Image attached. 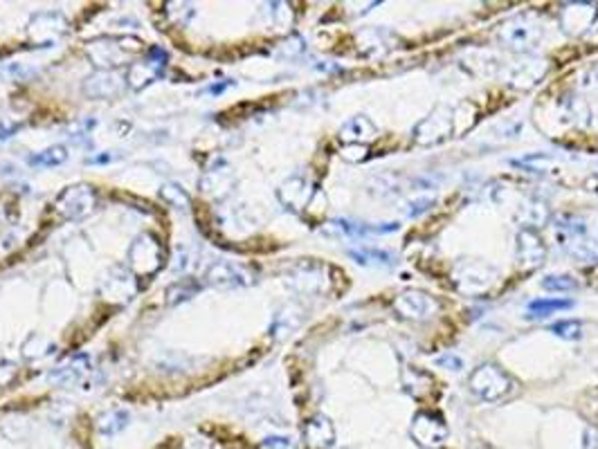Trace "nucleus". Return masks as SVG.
Listing matches in <instances>:
<instances>
[{"label":"nucleus","mask_w":598,"mask_h":449,"mask_svg":"<svg viewBox=\"0 0 598 449\" xmlns=\"http://www.w3.org/2000/svg\"><path fill=\"white\" fill-rule=\"evenodd\" d=\"M540 286L549 292H574L578 288V281L569 274H549L542 278Z\"/></svg>","instance_id":"obj_21"},{"label":"nucleus","mask_w":598,"mask_h":449,"mask_svg":"<svg viewBox=\"0 0 598 449\" xmlns=\"http://www.w3.org/2000/svg\"><path fill=\"white\" fill-rule=\"evenodd\" d=\"M454 126V113H443V108H439L437 113L430 117H425L417 128H414V139L419 144H434L443 142L452 135Z\"/></svg>","instance_id":"obj_5"},{"label":"nucleus","mask_w":598,"mask_h":449,"mask_svg":"<svg viewBox=\"0 0 598 449\" xmlns=\"http://www.w3.org/2000/svg\"><path fill=\"white\" fill-rule=\"evenodd\" d=\"M349 256L354 258L356 263H360V266H372V263H376V266H385V268H392L394 266V256L389 252H382V250H362V252H354L351 250Z\"/></svg>","instance_id":"obj_20"},{"label":"nucleus","mask_w":598,"mask_h":449,"mask_svg":"<svg viewBox=\"0 0 598 449\" xmlns=\"http://www.w3.org/2000/svg\"><path fill=\"white\" fill-rule=\"evenodd\" d=\"M95 207V191L88 184H76V187H68L66 191H61L56 198L54 209L68 221H79L84 216H88Z\"/></svg>","instance_id":"obj_4"},{"label":"nucleus","mask_w":598,"mask_h":449,"mask_svg":"<svg viewBox=\"0 0 598 449\" xmlns=\"http://www.w3.org/2000/svg\"><path fill=\"white\" fill-rule=\"evenodd\" d=\"M68 160V151L66 146H50V148H45L41 153H34L32 158H29V164L32 166H59V164H64Z\"/></svg>","instance_id":"obj_17"},{"label":"nucleus","mask_w":598,"mask_h":449,"mask_svg":"<svg viewBox=\"0 0 598 449\" xmlns=\"http://www.w3.org/2000/svg\"><path fill=\"white\" fill-rule=\"evenodd\" d=\"M207 283L216 288H239L250 283V274L232 263H216L207 272Z\"/></svg>","instance_id":"obj_11"},{"label":"nucleus","mask_w":598,"mask_h":449,"mask_svg":"<svg viewBox=\"0 0 598 449\" xmlns=\"http://www.w3.org/2000/svg\"><path fill=\"white\" fill-rule=\"evenodd\" d=\"M554 160H551L549 156H527L522 160H513L515 166H527L529 171H542V168H547V164H551Z\"/></svg>","instance_id":"obj_24"},{"label":"nucleus","mask_w":598,"mask_h":449,"mask_svg":"<svg viewBox=\"0 0 598 449\" xmlns=\"http://www.w3.org/2000/svg\"><path fill=\"white\" fill-rule=\"evenodd\" d=\"M162 198L174 207H182V209L189 207V196L182 191L178 184H166V187H162Z\"/></svg>","instance_id":"obj_23"},{"label":"nucleus","mask_w":598,"mask_h":449,"mask_svg":"<svg viewBox=\"0 0 598 449\" xmlns=\"http://www.w3.org/2000/svg\"><path fill=\"white\" fill-rule=\"evenodd\" d=\"M340 137L344 139L347 144H358V146H364L367 142H372V139L378 137V128L374 126V121L369 117H354V119H349L342 131H340Z\"/></svg>","instance_id":"obj_12"},{"label":"nucleus","mask_w":598,"mask_h":449,"mask_svg":"<svg viewBox=\"0 0 598 449\" xmlns=\"http://www.w3.org/2000/svg\"><path fill=\"white\" fill-rule=\"evenodd\" d=\"M121 88H124V79L117 76L115 72H111V70L95 74L93 79H88L86 86H84V90L88 92V95L90 97H97V99L113 97V95H117Z\"/></svg>","instance_id":"obj_14"},{"label":"nucleus","mask_w":598,"mask_h":449,"mask_svg":"<svg viewBox=\"0 0 598 449\" xmlns=\"http://www.w3.org/2000/svg\"><path fill=\"white\" fill-rule=\"evenodd\" d=\"M549 333H554L560 339H567V342H578L582 337V323L578 319H560L556 323H551Z\"/></svg>","instance_id":"obj_19"},{"label":"nucleus","mask_w":598,"mask_h":449,"mask_svg":"<svg viewBox=\"0 0 598 449\" xmlns=\"http://www.w3.org/2000/svg\"><path fill=\"white\" fill-rule=\"evenodd\" d=\"M394 308L405 319H427L437 313V301L421 290H405L396 297Z\"/></svg>","instance_id":"obj_6"},{"label":"nucleus","mask_w":598,"mask_h":449,"mask_svg":"<svg viewBox=\"0 0 598 449\" xmlns=\"http://www.w3.org/2000/svg\"><path fill=\"white\" fill-rule=\"evenodd\" d=\"M513 389V380L506 370L493 362H486L470 375V391L484 402H499Z\"/></svg>","instance_id":"obj_1"},{"label":"nucleus","mask_w":598,"mask_h":449,"mask_svg":"<svg viewBox=\"0 0 598 449\" xmlns=\"http://www.w3.org/2000/svg\"><path fill=\"white\" fill-rule=\"evenodd\" d=\"M544 245L538 236V231H535L533 227H527L519 231V236H517V258L522 266H529V268H535V266H540V263L544 261Z\"/></svg>","instance_id":"obj_10"},{"label":"nucleus","mask_w":598,"mask_h":449,"mask_svg":"<svg viewBox=\"0 0 598 449\" xmlns=\"http://www.w3.org/2000/svg\"><path fill=\"white\" fill-rule=\"evenodd\" d=\"M302 438L306 449H333L335 427L327 415H313L302 427Z\"/></svg>","instance_id":"obj_9"},{"label":"nucleus","mask_w":598,"mask_h":449,"mask_svg":"<svg viewBox=\"0 0 598 449\" xmlns=\"http://www.w3.org/2000/svg\"><path fill=\"white\" fill-rule=\"evenodd\" d=\"M19 128H21L19 121H14L9 117H0V142H5V139H9L11 135H16Z\"/></svg>","instance_id":"obj_25"},{"label":"nucleus","mask_w":598,"mask_h":449,"mask_svg":"<svg viewBox=\"0 0 598 449\" xmlns=\"http://www.w3.org/2000/svg\"><path fill=\"white\" fill-rule=\"evenodd\" d=\"M129 261H131V268L137 274H153L160 268V261H162L158 243L151 236H140L131 247Z\"/></svg>","instance_id":"obj_8"},{"label":"nucleus","mask_w":598,"mask_h":449,"mask_svg":"<svg viewBox=\"0 0 598 449\" xmlns=\"http://www.w3.org/2000/svg\"><path fill=\"white\" fill-rule=\"evenodd\" d=\"M126 420H129V413L126 411H111V413H106L101 418V423H99V429L101 433H106V436H115V433H119L121 429L126 427Z\"/></svg>","instance_id":"obj_22"},{"label":"nucleus","mask_w":598,"mask_h":449,"mask_svg":"<svg viewBox=\"0 0 598 449\" xmlns=\"http://www.w3.org/2000/svg\"><path fill=\"white\" fill-rule=\"evenodd\" d=\"M448 425L434 411H419L412 418L409 438L421 449H441L448 440Z\"/></svg>","instance_id":"obj_2"},{"label":"nucleus","mask_w":598,"mask_h":449,"mask_svg":"<svg viewBox=\"0 0 598 449\" xmlns=\"http://www.w3.org/2000/svg\"><path fill=\"white\" fill-rule=\"evenodd\" d=\"M162 66H164V64H160L158 59H153V52H151V56L144 61V64H133V66L129 68V74H126L129 86L135 88V90H140V88L149 86L151 81H156L158 76H160Z\"/></svg>","instance_id":"obj_15"},{"label":"nucleus","mask_w":598,"mask_h":449,"mask_svg":"<svg viewBox=\"0 0 598 449\" xmlns=\"http://www.w3.org/2000/svg\"><path fill=\"white\" fill-rule=\"evenodd\" d=\"M569 308H574V301L569 299H535L529 303V317L531 319H540V317H549V315H554V313H560V311H569Z\"/></svg>","instance_id":"obj_16"},{"label":"nucleus","mask_w":598,"mask_h":449,"mask_svg":"<svg viewBox=\"0 0 598 449\" xmlns=\"http://www.w3.org/2000/svg\"><path fill=\"white\" fill-rule=\"evenodd\" d=\"M88 368V360L86 358H72L66 364H61L54 373H50L52 380H61V382H74L84 370Z\"/></svg>","instance_id":"obj_18"},{"label":"nucleus","mask_w":598,"mask_h":449,"mask_svg":"<svg viewBox=\"0 0 598 449\" xmlns=\"http://www.w3.org/2000/svg\"><path fill=\"white\" fill-rule=\"evenodd\" d=\"M434 205V200L432 198H423V200H417V203H412V209H409V216H419L423 211H427Z\"/></svg>","instance_id":"obj_27"},{"label":"nucleus","mask_w":598,"mask_h":449,"mask_svg":"<svg viewBox=\"0 0 598 449\" xmlns=\"http://www.w3.org/2000/svg\"><path fill=\"white\" fill-rule=\"evenodd\" d=\"M434 364L441 366V368H448V370H462L464 368V360L459 358V355H454V353L443 355V358H439Z\"/></svg>","instance_id":"obj_26"},{"label":"nucleus","mask_w":598,"mask_h":449,"mask_svg":"<svg viewBox=\"0 0 598 449\" xmlns=\"http://www.w3.org/2000/svg\"><path fill=\"white\" fill-rule=\"evenodd\" d=\"M131 36L124 39H99L93 41L88 45V56L95 61V66L99 68H117L121 66L124 61L142 50V43H135V45H126L131 43Z\"/></svg>","instance_id":"obj_3"},{"label":"nucleus","mask_w":598,"mask_h":449,"mask_svg":"<svg viewBox=\"0 0 598 449\" xmlns=\"http://www.w3.org/2000/svg\"><path fill=\"white\" fill-rule=\"evenodd\" d=\"M502 41L509 45V48L513 50H531L535 48V45L540 43L542 39V29L538 25H533V23H527L522 19H517V21H511V23H506L502 27V32H499Z\"/></svg>","instance_id":"obj_7"},{"label":"nucleus","mask_w":598,"mask_h":449,"mask_svg":"<svg viewBox=\"0 0 598 449\" xmlns=\"http://www.w3.org/2000/svg\"><path fill=\"white\" fill-rule=\"evenodd\" d=\"M266 447L270 449H293L288 438H266Z\"/></svg>","instance_id":"obj_28"},{"label":"nucleus","mask_w":598,"mask_h":449,"mask_svg":"<svg viewBox=\"0 0 598 449\" xmlns=\"http://www.w3.org/2000/svg\"><path fill=\"white\" fill-rule=\"evenodd\" d=\"M279 200L288 207V209H304L306 205H309V200H311V187H309V182L302 180V178H293V180H288L281 184V189H279Z\"/></svg>","instance_id":"obj_13"}]
</instances>
